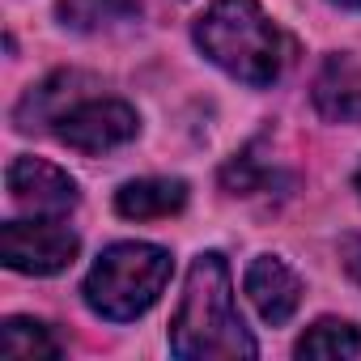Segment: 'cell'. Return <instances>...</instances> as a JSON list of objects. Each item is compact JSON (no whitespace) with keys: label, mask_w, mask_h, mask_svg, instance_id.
Masks as SVG:
<instances>
[{"label":"cell","mask_w":361,"mask_h":361,"mask_svg":"<svg viewBox=\"0 0 361 361\" xmlns=\"http://www.w3.org/2000/svg\"><path fill=\"white\" fill-rule=\"evenodd\" d=\"M0 353L13 361H35V357H60V344L35 319H5V327H0Z\"/></svg>","instance_id":"obj_11"},{"label":"cell","mask_w":361,"mask_h":361,"mask_svg":"<svg viewBox=\"0 0 361 361\" xmlns=\"http://www.w3.org/2000/svg\"><path fill=\"white\" fill-rule=\"evenodd\" d=\"M188 204V183L183 178H136L115 192V209L132 221H153L170 217Z\"/></svg>","instance_id":"obj_9"},{"label":"cell","mask_w":361,"mask_h":361,"mask_svg":"<svg viewBox=\"0 0 361 361\" xmlns=\"http://www.w3.org/2000/svg\"><path fill=\"white\" fill-rule=\"evenodd\" d=\"M170 348L174 357H255V340L243 327V314L234 306L230 268L221 255H200L188 272L183 302L170 323Z\"/></svg>","instance_id":"obj_1"},{"label":"cell","mask_w":361,"mask_h":361,"mask_svg":"<svg viewBox=\"0 0 361 361\" xmlns=\"http://www.w3.org/2000/svg\"><path fill=\"white\" fill-rule=\"evenodd\" d=\"M9 196L35 217H64L77 204V183L43 157H18L9 166Z\"/></svg>","instance_id":"obj_6"},{"label":"cell","mask_w":361,"mask_h":361,"mask_svg":"<svg viewBox=\"0 0 361 361\" xmlns=\"http://www.w3.org/2000/svg\"><path fill=\"white\" fill-rule=\"evenodd\" d=\"M56 136L77 149V153H106V149H119L136 136V111L119 98H85V102H73L64 106L56 119Z\"/></svg>","instance_id":"obj_5"},{"label":"cell","mask_w":361,"mask_h":361,"mask_svg":"<svg viewBox=\"0 0 361 361\" xmlns=\"http://www.w3.org/2000/svg\"><path fill=\"white\" fill-rule=\"evenodd\" d=\"M81 251V238L60 217H35V221H5L0 226V259L13 272L51 276L64 272Z\"/></svg>","instance_id":"obj_4"},{"label":"cell","mask_w":361,"mask_h":361,"mask_svg":"<svg viewBox=\"0 0 361 361\" xmlns=\"http://www.w3.org/2000/svg\"><path fill=\"white\" fill-rule=\"evenodd\" d=\"M340 259H344V272L361 285V234H348L340 243Z\"/></svg>","instance_id":"obj_13"},{"label":"cell","mask_w":361,"mask_h":361,"mask_svg":"<svg viewBox=\"0 0 361 361\" xmlns=\"http://www.w3.org/2000/svg\"><path fill=\"white\" fill-rule=\"evenodd\" d=\"M196 43L217 68H226L230 77L255 90L272 85L285 64L281 35L259 9V0H217L196 22Z\"/></svg>","instance_id":"obj_2"},{"label":"cell","mask_w":361,"mask_h":361,"mask_svg":"<svg viewBox=\"0 0 361 361\" xmlns=\"http://www.w3.org/2000/svg\"><path fill=\"white\" fill-rule=\"evenodd\" d=\"M336 5H344V9H361V0H336Z\"/></svg>","instance_id":"obj_14"},{"label":"cell","mask_w":361,"mask_h":361,"mask_svg":"<svg viewBox=\"0 0 361 361\" xmlns=\"http://www.w3.org/2000/svg\"><path fill=\"white\" fill-rule=\"evenodd\" d=\"M170 281V251L153 243H115L85 276V306L111 323L145 314Z\"/></svg>","instance_id":"obj_3"},{"label":"cell","mask_w":361,"mask_h":361,"mask_svg":"<svg viewBox=\"0 0 361 361\" xmlns=\"http://www.w3.org/2000/svg\"><path fill=\"white\" fill-rule=\"evenodd\" d=\"M247 298L255 302V310H259L264 323L281 327V323L298 310V302H302V281H298L276 255H259V259L247 268Z\"/></svg>","instance_id":"obj_7"},{"label":"cell","mask_w":361,"mask_h":361,"mask_svg":"<svg viewBox=\"0 0 361 361\" xmlns=\"http://www.w3.org/2000/svg\"><path fill=\"white\" fill-rule=\"evenodd\" d=\"M357 192H361V170H357Z\"/></svg>","instance_id":"obj_15"},{"label":"cell","mask_w":361,"mask_h":361,"mask_svg":"<svg viewBox=\"0 0 361 361\" xmlns=\"http://www.w3.org/2000/svg\"><path fill=\"white\" fill-rule=\"evenodd\" d=\"M56 13L73 30H102L123 18H136V0H60Z\"/></svg>","instance_id":"obj_12"},{"label":"cell","mask_w":361,"mask_h":361,"mask_svg":"<svg viewBox=\"0 0 361 361\" xmlns=\"http://www.w3.org/2000/svg\"><path fill=\"white\" fill-rule=\"evenodd\" d=\"M314 106L327 123H361V68L348 56H327L314 77Z\"/></svg>","instance_id":"obj_8"},{"label":"cell","mask_w":361,"mask_h":361,"mask_svg":"<svg viewBox=\"0 0 361 361\" xmlns=\"http://www.w3.org/2000/svg\"><path fill=\"white\" fill-rule=\"evenodd\" d=\"M357 353H361V331L344 319H319L298 340V357H357Z\"/></svg>","instance_id":"obj_10"}]
</instances>
